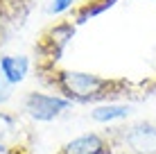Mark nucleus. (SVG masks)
I'll use <instances>...</instances> for the list:
<instances>
[{"label": "nucleus", "mask_w": 156, "mask_h": 154, "mask_svg": "<svg viewBox=\"0 0 156 154\" xmlns=\"http://www.w3.org/2000/svg\"><path fill=\"white\" fill-rule=\"evenodd\" d=\"M50 86H55L68 102H98L111 100L125 93V84L115 79H106L90 73L79 70H52V77H45Z\"/></svg>", "instance_id": "obj_1"}, {"label": "nucleus", "mask_w": 156, "mask_h": 154, "mask_svg": "<svg viewBox=\"0 0 156 154\" xmlns=\"http://www.w3.org/2000/svg\"><path fill=\"white\" fill-rule=\"evenodd\" d=\"M113 154H156V123H136L106 129Z\"/></svg>", "instance_id": "obj_2"}, {"label": "nucleus", "mask_w": 156, "mask_h": 154, "mask_svg": "<svg viewBox=\"0 0 156 154\" xmlns=\"http://www.w3.org/2000/svg\"><path fill=\"white\" fill-rule=\"evenodd\" d=\"M25 111L36 120H52L59 113H63L70 102L66 98H59V95H45V93H27L23 100Z\"/></svg>", "instance_id": "obj_3"}, {"label": "nucleus", "mask_w": 156, "mask_h": 154, "mask_svg": "<svg viewBox=\"0 0 156 154\" xmlns=\"http://www.w3.org/2000/svg\"><path fill=\"white\" fill-rule=\"evenodd\" d=\"M57 154H113V145H111L106 131L104 134L93 131V134H84L68 141L66 145H61Z\"/></svg>", "instance_id": "obj_4"}, {"label": "nucleus", "mask_w": 156, "mask_h": 154, "mask_svg": "<svg viewBox=\"0 0 156 154\" xmlns=\"http://www.w3.org/2000/svg\"><path fill=\"white\" fill-rule=\"evenodd\" d=\"M0 75L7 79L12 86L18 84L27 75V59H23V57H2L0 59Z\"/></svg>", "instance_id": "obj_5"}, {"label": "nucleus", "mask_w": 156, "mask_h": 154, "mask_svg": "<svg viewBox=\"0 0 156 154\" xmlns=\"http://www.w3.org/2000/svg\"><path fill=\"white\" fill-rule=\"evenodd\" d=\"M129 113V107H115V104H109V107H100L93 111V118L100 120V123H111L113 118H125Z\"/></svg>", "instance_id": "obj_6"}, {"label": "nucleus", "mask_w": 156, "mask_h": 154, "mask_svg": "<svg viewBox=\"0 0 156 154\" xmlns=\"http://www.w3.org/2000/svg\"><path fill=\"white\" fill-rule=\"evenodd\" d=\"M30 0H0V23H7L14 16L20 14V7L27 5Z\"/></svg>", "instance_id": "obj_7"}, {"label": "nucleus", "mask_w": 156, "mask_h": 154, "mask_svg": "<svg viewBox=\"0 0 156 154\" xmlns=\"http://www.w3.org/2000/svg\"><path fill=\"white\" fill-rule=\"evenodd\" d=\"M9 93H12V84L0 75V102H5V100L9 98Z\"/></svg>", "instance_id": "obj_8"}, {"label": "nucleus", "mask_w": 156, "mask_h": 154, "mask_svg": "<svg viewBox=\"0 0 156 154\" xmlns=\"http://www.w3.org/2000/svg\"><path fill=\"white\" fill-rule=\"evenodd\" d=\"M0 43H2V23H0Z\"/></svg>", "instance_id": "obj_9"}]
</instances>
